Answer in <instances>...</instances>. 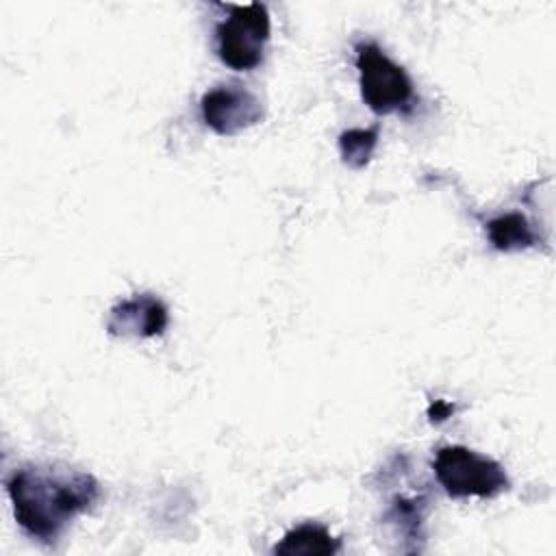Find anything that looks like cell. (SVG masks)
<instances>
[{"instance_id": "1", "label": "cell", "mask_w": 556, "mask_h": 556, "mask_svg": "<svg viewBox=\"0 0 556 556\" xmlns=\"http://www.w3.org/2000/svg\"><path fill=\"white\" fill-rule=\"evenodd\" d=\"M4 486L17 526L41 543H54L100 500V484L91 473L56 465H24Z\"/></svg>"}, {"instance_id": "2", "label": "cell", "mask_w": 556, "mask_h": 556, "mask_svg": "<svg viewBox=\"0 0 556 556\" xmlns=\"http://www.w3.org/2000/svg\"><path fill=\"white\" fill-rule=\"evenodd\" d=\"M434 476L450 497H495L510 486L504 467L463 445H445L432 460Z\"/></svg>"}, {"instance_id": "3", "label": "cell", "mask_w": 556, "mask_h": 556, "mask_svg": "<svg viewBox=\"0 0 556 556\" xmlns=\"http://www.w3.org/2000/svg\"><path fill=\"white\" fill-rule=\"evenodd\" d=\"M356 70L361 98L376 115L402 111L413 100L410 76L378 43L361 41L356 46Z\"/></svg>"}, {"instance_id": "4", "label": "cell", "mask_w": 556, "mask_h": 556, "mask_svg": "<svg viewBox=\"0 0 556 556\" xmlns=\"http://www.w3.org/2000/svg\"><path fill=\"white\" fill-rule=\"evenodd\" d=\"M269 33L271 24L265 4H235L215 28L217 54L232 70H254L263 61Z\"/></svg>"}, {"instance_id": "5", "label": "cell", "mask_w": 556, "mask_h": 556, "mask_svg": "<svg viewBox=\"0 0 556 556\" xmlns=\"http://www.w3.org/2000/svg\"><path fill=\"white\" fill-rule=\"evenodd\" d=\"M204 124L217 135L232 137L263 119V104L241 83H226L208 89L200 100Z\"/></svg>"}, {"instance_id": "6", "label": "cell", "mask_w": 556, "mask_h": 556, "mask_svg": "<svg viewBox=\"0 0 556 556\" xmlns=\"http://www.w3.org/2000/svg\"><path fill=\"white\" fill-rule=\"evenodd\" d=\"M167 321L169 317L165 304L152 293H141L117 302L109 311L106 330L113 337L148 339L161 334L167 328Z\"/></svg>"}, {"instance_id": "7", "label": "cell", "mask_w": 556, "mask_h": 556, "mask_svg": "<svg viewBox=\"0 0 556 556\" xmlns=\"http://www.w3.org/2000/svg\"><path fill=\"white\" fill-rule=\"evenodd\" d=\"M341 549V541L334 539L326 526L306 521L291 528L280 543H276L274 554L278 556H332Z\"/></svg>"}, {"instance_id": "8", "label": "cell", "mask_w": 556, "mask_h": 556, "mask_svg": "<svg viewBox=\"0 0 556 556\" xmlns=\"http://www.w3.org/2000/svg\"><path fill=\"white\" fill-rule=\"evenodd\" d=\"M486 235L495 250L517 252L536 245L539 237L521 213H504L486 222Z\"/></svg>"}, {"instance_id": "9", "label": "cell", "mask_w": 556, "mask_h": 556, "mask_svg": "<svg viewBox=\"0 0 556 556\" xmlns=\"http://www.w3.org/2000/svg\"><path fill=\"white\" fill-rule=\"evenodd\" d=\"M378 137H380V128L378 126L343 130L339 135L341 161L348 167H352V169L365 167L371 161V156H374V150L378 146Z\"/></svg>"}, {"instance_id": "10", "label": "cell", "mask_w": 556, "mask_h": 556, "mask_svg": "<svg viewBox=\"0 0 556 556\" xmlns=\"http://www.w3.org/2000/svg\"><path fill=\"white\" fill-rule=\"evenodd\" d=\"M397 532L408 534L410 539H421V523H424V502L419 497H393V504L384 517Z\"/></svg>"}, {"instance_id": "11", "label": "cell", "mask_w": 556, "mask_h": 556, "mask_svg": "<svg viewBox=\"0 0 556 556\" xmlns=\"http://www.w3.org/2000/svg\"><path fill=\"white\" fill-rule=\"evenodd\" d=\"M452 413H454V406H452L450 402H445V400H437V402L428 408L430 421H445L447 417H452Z\"/></svg>"}]
</instances>
